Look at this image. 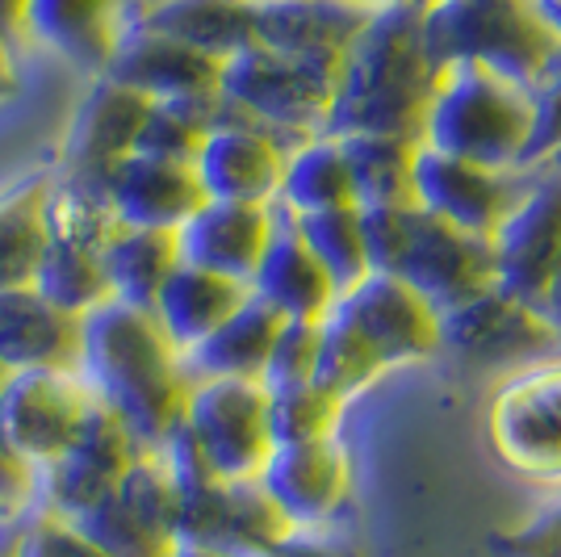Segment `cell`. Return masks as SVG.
Wrapping results in <instances>:
<instances>
[{"label": "cell", "instance_id": "6da1fadb", "mask_svg": "<svg viewBox=\"0 0 561 557\" xmlns=\"http://www.w3.org/2000/svg\"><path fill=\"white\" fill-rule=\"evenodd\" d=\"M80 382L142 444L160 448L185 416L188 373L151 310L105 298L80 319Z\"/></svg>", "mask_w": 561, "mask_h": 557}, {"label": "cell", "instance_id": "7a4b0ae2", "mask_svg": "<svg viewBox=\"0 0 561 557\" xmlns=\"http://www.w3.org/2000/svg\"><path fill=\"white\" fill-rule=\"evenodd\" d=\"M423 0L381 4L356 34L335 84L328 135H402L420 143L436 71L423 55Z\"/></svg>", "mask_w": 561, "mask_h": 557}, {"label": "cell", "instance_id": "3957f363", "mask_svg": "<svg viewBox=\"0 0 561 557\" xmlns=\"http://www.w3.org/2000/svg\"><path fill=\"white\" fill-rule=\"evenodd\" d=\"M528 135L533 105L524 84L473 64L436 71L420 126L423 147L499 172H524Z\"/></svg>", "mask_w": 561, "mask_h": 557}, {"label": "cell", "instance_id": "277c9868", "mask_svg": "<svg viewBox=\"0 0 561 557\" xmlns=\"http://www.w3.org/2000/svg\"><path fill=\"white\" fill-rule=\"evenodd\" d=\"M344 59H302L268 47H243L222 59L218 93L234 117L264 126L285 147L328 135Z\"/></svg>", "mask_w": 561, "mask_h": 557}, {"label": "cell", "instance_id": "5b68a950", "mask_svg": "<svg viewBox=\"0 0 561 557\" xmlns=\"http://www.w3.org/2000/svg\"><path fill=\"white\" fill-rule=\"evenodd\" d=\"M420 30L432 71L473 64L524 89L558 47L528 0H423Z\"/></svg>", "mask_w": 561, "mask_h": 557}, {"label": "cell", "instance_id": "8992f818", "mask_svg": "<svg viewBox=\"0 0 561 557\" xmlns=\"http://www.w3.org/2000/svg\"><path fill=\"white\" fill-rule=\"evenodd\" d=\"M486 432L512 474L561 490V356L507 373L491 398Z\"/></svg>", "mask_w": 561, "mask_h": 557}, {"label": "cell", "instance_id": "52a82bcc", "mask_svg": "<svg viewBox=\"0 0 561 557\" xmlns=\"http://www.w3.org/2000/svg\"><path fill=\"white\" fill-rule=\"evenodd\" d=\"M494 285L545 315L561 273V168L540 163L524 168V189L512 214L491 235Z\"/></svg>", "mask_w": 561, "mask_h": 557}, {"label": "cell", "instance_id": "ba28073f", "mask_svg": "<svg viewBox=\"0 0 561 557\" xmlns=\"http://www.w3.org/2000/svg\"><path fill=\"white\" fill-rule=\"evenodd\" d=\"M193 444L222 482H252L273 453L268 436V390L260 382L202 377L188 382L185 416Z\"/></svg>", "mask_w": 561, "mask_h": 557}, {"label": "cell", "instance_id": "9c48e42d", "mask_svg": "<svg viewBox=\"0 0 561 557\" xmlns=\"http://www.w3.org/2000/svg\"><path fill=\"white\" fill-rule=\"evenodd\" d=\"M561 336L540 310L507 298L499 285L440 310V352L478 370H524L558 356Z\"/></svg>", "mask_w": 561, "mask_h": 557}, {"label": "cell", "instance_id": "30bf717a", "mask_svg": "<svg viewBox=\"0 0 561 557\" xmlns=\"http://www.w3.org/2000/svg\"><path fill=\"white\" fill-rule=\"evenodd\" d=\"M181 487L160 453H139L122 487L76 524L110 557H168L176 545Z\"/></svg>", "mask_w": 561, "mask_h": 557}, {"label": "cell", "instance_id": "8fae6325", "mask_svg": "<svg viewBox=\"0 0 561 557\" xmlns=\"http://www.w3.org/2000/svg\"><path fill=\"white\" fill-rule=\"evenodd\" d=\"M147 453L114 411H105L93 398L89 416L80 423V432L55 462L38 474V508L80 520L93 508H101L126 478V469Z\"/></svg>", "mask_w": 561, "mask_h": 557}, {"label": "cell", "instance_id": "7c38bea8", "mask_svg": "<svg viewBox=\"0 0 561 557\" xmlns=\"http://www.w3.org/2000/svg\"><path fill=\"white\" fill-rule=\"evenodd\" d=\"M89 407H93V395L80 382V373H9L0 386V441L43 474L80 432Z\"/></svg>", "mask_w": 561, "mask_h": 557}, {"label": "cell", "instance_id": "4fadbf2b", "mask_svg": "<svg viewBox=\"0 0 561 557\" xmlns=\"http://www.w3.org/2000/svg\"><path fill=\"white\" fill-rule=\"evenodd\" d=\"M289 533H294L289 520L280 515L256 478L252 482L206 478V482L181 487L176 541L222 549L234 557H264Z\"/></svg>", "mask_w": 561, "mask_h": 557}, {"label": "cell", "instance_id": "5bb4252c", "mask_svg": "<svg viewBox=\"0 0 561 557\" xmlns=\"http://www.w3.org/2000/svg\"><path fill=\"white\" fill-rule=\"evenodd\" d=\"M335 315L360 331V340L377 352L381 370L423 365L440 356V310L398 277L369 273L348 294H340Z\"/></svg>", "mask_w": 561, "mask_h": 557}, {"label": "cell", "instance_id": "9a60e30c", "mask_svg": "<svg viewBox=\"0 0 561 557\" xmlns=\"http://www.w3.org/2000/svg\"><path fill=\"white\" fill-rule=\"evenodd\" d=\"M524 189V172H499L482 163L457 160L432 147H415V202L411 206L440 218L448 227L491 239L512 214Z\"/></svg>", "mask_w": 561, "mask_h": 557}, {"label": "cell", "instance_id": "2e32d148", "mask_svg": "<svg viewBox=\"0 0 561 557\" xmlns=\"http://www.w3.org/2000/svg\"><path fill=\"white\" fill-rule=\"evenodd\" d=\"M289 520V528L323 533L352 499V457L340 436L310 444H277L256 478Z\"/></svg>", "mask_w": 561, "mask_h": 557}, {"label": "cell", "instance_id": "e0dca14e", "mask_svg": "<svg viewBox=\"0 0 561 557\" xmlns=\"http://www.w3.org/2000/svg\"><path fill=\"white\" fill-rule=\"evenodd\" d=\"M394 277L402 285H411L436 310H448V306L466 303V298L494 285L491 239L457 231L440 218L415 209Z\"/></svg>", "mask_w": 561, "mask_h": 557}, {"label": "cell", "instance_id": "ac0fdd59", "mask_svg": "<svg viewBox=\"0 0 561 557\" xmlns=\"http://www.w3.org/2000/svg\"><path fill=\"white\" fill-rule=\"evenodd\" d=\"M101 76L147 96V101H185V96L218 93L222 59H210V55L142 25L139 18H130L122 25Z\"/></svg>", "mask_w": 561, "mask_h": 557}, {"label": "cell", "instance_id": "d6986e66", "mask_svg": "<svg viewBox=\"0 0 561 557\" xmlns=\"http://www.w3.org/2000/svg\"><path fill=\"white\" fill-rule=\"evenodd\" d=\"M285 143L268 135L264 126H252L243 117H231L214 126L193 156V172L202 181V193L210 202H256L273 206L285 172Z\"/></svg>", "mask_w": 561, "mask_h": 557}, {"label": "cell", "instance_id": "ffe728a7", "mask_svg": "<svg viewBox=\"0 0 561 557\" xmlns=\"http://www.w3.org/2000/svg\"><path fill=\"white\" fill-rule=\"evenodd\" d=\"M147 105V96L96 76L64 139V177L96 189L105 185V177L135 151Z\"/></svg>", "mask_w": 561, "mask_h": 557}, {"label": "cell", "instance_id": "44dd1931", "mask_svg": "<svg viewBox=\"0 0 561 557\" xmlns=\"http://www.w3.org/2000/svg\"><path fill=\"white\" fill-rule=\"evenodd\" d=\"M101 189L122 227H151V231H181L188 214L206 202L193 163L160 160L142 151H130Z\"/></svg>", "mask_w": 561, "mask_h": 557}, {"label": "cell", "instance_id": "7402d4cb", "mask_svg": "<svg viewBox=\"0 0 561 557\" xmlns=\"http://www.w3.org/2000/svg\"><path fill=\"white\" fill-rule=\"evenodd\" d=\"M277 223V209L256 202H202L176 231V248L185 264L210 269L218 277L252 281L260 255L268 248V235Z\"/></svg>", "mask_w": 561, "mask_h": 557}, {"label": "cell", "instance_id": "603a6c76", "mask_svg": "<svg viewBox=\"0 0 561 557\" xmlns=\"http://www.w3.org/2000/svg\"><path fill=\"white\" fill-rule=\"evenodd\" d=\"M248 289H252L264 306H273L280 319H302V323H323L331 310H335V303H340L335 281H331L328 273H323V264L310 255V248L302 243V235H298L294 218H289L285 209H277L268 248L260 255Z\"/></svg>", "mask_w": 561, "mask_h": 557}, {"label": "cell", "instance_id": "cb8c5ba5", "mask_svg": "<svg viewBox=\"0 0 561 557\" xmlns=\"http://www.w3.org/2000/svg\"><path fill=\"white\" fill-rule=\"evenodd\" d=\"M374 18L365 0H260L256 47L302 59H344Z\"/></svg>", "mask_w": 561, "mask_h": 557}, {"label": "cell", "instance_id": "d4e9b609", "mask_svg": "<svg viewBox=\"0 0 561 557\" xmlns=\"http://www.w3.org/2000/svg\"><path fill=\"white\" fill-rule=\"evenodd\" d=\"M0 365L80 373V315L47 303L34 285L0 289Z\"/></svg>", "mask_w": 561, "mask_h": 557}, {"label": "cell", "instance_id": "484cf974", "mask_svg": "<svg viewBox=\"0 0 561 557\" xmlns=\"http://www.w3.org/2000/svg\"><path fill=\"white\" fill-rule=\"evenodd\" d=\"M122 0H30L25 30L76 68L101 76L122 34Z\"/></svg>", "mask_w": 561, "mask_h": 557}, {"label": "cell", "instance_id": "4316f807", "mask_svg": "<svg viewBox=\"0 0 561 557\" xmlns=\"http://www.w3.org/2000/svg\"><path fill=\"white\" fill-rule=\"evenodd\" d=\"M248 294H252V289H248L243 281L218 277L210 269H197V264H185V260H181V264L168 273L164 289H160V298L151 306V315H156V323L164 327L172 349L185 356V352L197 349L222 319H231Z\"/></svg>", "mask_w": 561, "mask_h": 557}, {"label": "cell", "instance_id": "83f0119b", "mask_svg": "<svg viewBox=\"0 0 561 557\" xmlns=\"http://www.w3.org/2000/svg\"><path fill=\"white\" fill-rule=\"evenodd\" d=\"M280 323H285V319H280L273 306H264L256 294H248L231 319H222L197 349H188L185 356H181L188 382H202V377L260 382Z\"/></svg>", "mask_w": 561, "mask_h": 557}, {"label": "cell", "instance_id": "f1b7e54d", "mask_svg": "<svg viewBox=\"0 0 561 557\" xmlns=\"http://www.w3.org/2000/svg\"><path fill=\"white\" fill-rule=\"evenodd\" d=\"M139 22L210 59H231L234 50L256 43L252 0H156L142 9Z\"/></svg>", "mask_w": 561, "mask_h": 557}, {"label": "cell", "instance_id": "f546056e", "mask_svg": "<svg viewBox=\"0 0 561 557\" xmlns=\"http://www.w3.org/2000/svg\"><path fill=\"white\" fill-rule=\"evenodd\" d=\"M101 264H105V277H110V298L151 310L160 289H164L168 273L181 264L176 231L117 227L101 248Z\"/></svg>", "mask_w": 561, "mask_h": 557}, {"label": "cell", "instance_id": "4dcf8cb0", "mask_svg": "<svg viewBox=\"0 0 561 557\" xmlns=\"http://www.w3.org/2000/svg\"><path fill=\"white\" fill-rule=\"evenodd\" d=\"M277 209L302 218V214H319V209L356 206L352 202V177L344 147L335 135H314V139L294 143L285 151V172H280Z\"/></svg>", "mask_w": 561, "mask_h": 557}, {"label": "cell", "instance_id": "1f68e13d", "mask_svg": "<svg viewBox=\"0 0 561 557\" xmlns=\"http://www.w3.org/2000/svg\"><path fill=\"white\" fill-rule=\"evenodd\" d=\"M356 206L415 202V139L402 135H340Z\"/></svg>", "mask_w": 561, "mask_h": 557}, {"label": "cell", "instance_id": "d6a6232c", "mask_svg": "<svg viewBox=\"0 0 561 557\" xmlns=\"http://www.w3.org/2000/svg\"><path fill=\"white\" fill-rule=\"evenodd\" d=\"M47 189L50 181L38 177V181H25L0 197V289L34 285V273L50 243L47 218H43Z\"/></svg>", "mask_w": 561, "mask_h": 557}, {"label": "cell", "instance_id": "836d02e7", "mask_svg": "<svg viewBox=\"0 0 561 557\" xmlns=\"http://www.w3.org/2000/svg\"><path fill=\"white\" fill-rule=\"evenodd\" d=\"M34 289L55 303L68 315H89L93 306H101L110 298V277H105V264L96 248H80V243H59L50 239L43 264L34 273Z\"/></svg>", "mask_w": 561, "mask_h": 557}, {"label": "cell", "instance_id": "e575fe53", "mask_svg": "<svg viewBox=\"0 0 561 557\" xmlns=\"http://www.w3.org/2000/svg\"><path fill=\"white\" fill-rule=\"evenodd\" d=\"M294 218V214H289ZM294 227L302 235V243L310 248V255L323 264V273L335 281L340 294H348L352 285L369 277L365 264V243H360V214L356 206H335L319 209V214H302L294 218Z\"/></svg>", "mask_w": 561, "mask_h": 557}, {"label": "cell", "instance_id": "d590c367", "mask_svg": "<svg viewBox=\"0 0 561 557\" xmlns=\"http://www.w3.org/2000/svg\"><path fill=\"white\" fill-rule=\"evenodd\" d=\"M377 352L360 340V331L344 323L335 310L319 323V356H314V386H323L340 402L360 398L381 377Z\"/></svg>", "mask_w": 561, "mask_h": 557}, {"label": "cell", "instance_id": "8d00e7d4", "mask_svg": "<svg viewBox=\"0 0 561 557\" xmlns=\"http://www.w3.org/2000/svg\"><path fill=\"white\" fill-rule=\"evenodd\" d=\"M344 416H348V402H340L314 382L268 390V436H273V448L277 444L331 441V436H340Z\"/></svg>", "mask_w": 561, "mask_h": 557}, {"label": "cell", "instance_id": "74e56055", "mask_svg": "<svg viewBox=\"0 0 561 557\" xmlns=\"http://www.w3.org/2000/svg\"><path fill=\"white\" fill-rule=\"evenodd\" d=\"M43 218H47V235L59 239V243H80V248H105V239L122 227L114 218V209L105 202V189L84 185V181H50L47 189V206H43Z\"/></svg>", "mask_w": 561, "mask_h": 557}, {"label": "cell", "instance_id": "f35d334b", "mask_svg": "<svg viewBox=\"0 0 561 557\" xmlns=\"http://www.w3.org/2000/svg\"><path fill=\"white\" fill-rule=\"evenodd\" d=\"M13 554L18 557H110L76 520L55 515L47 508L25 511L13 528Z\"/></svg>", "mask_w": 561, "mask_h": 557}, {"label": "cell", "instance_id": "ab89813d", "mask_svg": "<svg viewBox=\"0 0 561 557\" xmlns=\"http://www.w3.org/2000/svg\"><path fill=\"white\" fill-rule=\"evenodd\" d=\"M528 105H533V135H528L524 168H540L561 151V47L549 50L545 68L528 84Z\"/></svg>", "mask_w": 561, "mask_h": 557}, {"label": "cell", "instance_id": "60d3db41", "mask_svg": "<svg viewBox=\"0 0 561 557\" xmlns=\"http://www.w3.org/2000/svg\"><path fill=\"white\" fill-rule=\"evenodd\" d=\"M314 356H319V323L285 319L268 352V365L260 386L264 390H285V386H306L314 382Z\"/></svg>", "mask_w": 561, "mask_h": 557}, {"label": "cell", "instance_id": "b9f144b4", "mask_svg": "<svg viewBox=\"0 0 561 557\" xmlns=\"http://www.w3.org/2000/svg\"><path fill=\"white\" fill-rule=\"evenodd\" d=\"M360 214V243H365V264L369 273L394 277L407 235H411V214L415 206H356Z\"/></svg>", "mask_w": 561, "mask_h": 557}, {"label": "cell", "instance_id": "7bdbcfd3", "mask_svg": "<svg viewBox=\"0 0 561 557\" xmlns=\"http://www.w3.org/2000/svg\"><path fill=\"white\" fill-rule=\"evenodd\" d=\"M499 557H561V490L545 508L512 533L494 536Z\"/></svg>", "mask_w": 561, "mask_h": 557}, {"label": "cell", "instance_id": "ee69618b", "mask_svg": "<svg viewBox=\"0 0 561 557\" xmlns=\"http://www.w3.org/2000/svg\"><path fill=\"white\" fill-rule=\"evenodd\" d=\"M0 508L9 515H25L38 508V469L25 465L4 441H0Z\"/></svg>", "mask_w": 561, "mask_h": 557}, {"label": "cell", "instance_id": "f6af8a7d", "mask_svg": "<svg viewBox=\"0 0 561 557\" xmlns=\"http://www.w3.org/2000/svg\"><path fill=\"white\" fill-rule=\"evenodd\" d=\"M264 557H352V549L340 545V541H331L328 528H323V533H302V528H294V533L285 536V541H277Z\"/></svg>", "mask_w": 561, "mask_h": 557}, {"label": "cell", "instance_id": "bcb514c9", "mask_svg": "<svg viewBox=\"0 0 561 557\" xmlns=\"http://www.w3.org/2000/svg\"><path fill=\"white\" fill-rule=\"evenodd\" d=\"M528 9L537 13V22L545 25V34L561 47V0H528Z\"/></svg>", "mask_w": 561, "mask_h": 557}, {"label": "cell", "instance_id": "7dc6e473", "mask_svg": "<svg viewBox=\"0 0 561 557\" xmlns=\"http://www.w3.org/2000/svg\"><path fill=\"white\" fill-rule=\"evenodd\" d=\"M25 4H30V0H0V34H4V38L25 30Z\"/></svg>", "mask_w": 561, "mask_h": 557}, {"label": "cell", "instance_id": "c3c4849f", "mask_svg": "<svg viewBox=\"0 0 561 557\" xmlns=\"http://www.w3.org/2000/svg\"><path fill=\"white\" fill-rule=\"evenodd\" d=\"M18 89V71H13V55H9V38L0 34V101L13 96Z\"/></svg>", "mask_w": 561, "mask_h": 557}, {"label": "cell", "instance_id": "681fc988", "mask_svg": "<svg viewBox=\"0 0 561 557\" xmlns=\"http://www.w3.org/2000/svg\"><path fill=\"white\" fill-rule=\"evenodd\" d=\"M168 557H234V554H222V549H206V545H188V541H176Z\"/></svg>", "mask_w": 561, "mask_h": 557}, {"label": "cell", "instance_id": "f907efd6", "mask_svg": "<svg viewBox=\"0 0 561 557\" xmlns=\"http://www.w3.org/2000/svg\"><path fill=\"white\" fill-rule=\"evenodd\" d=\"M545 319L558 327V336H561V273H558V281H553V294H549V303H545Z\"/></svg>", "mask_w": 561, "mask_h": 557}, {"label": "cell", "instance_id": "816d5d0a", "mask_svg": "<svg viewBox=\"0 0 561 557\" xmlns=\"http://www.w3.org/2000/svg\"><path fill=\"white\" fill-rule=\"evenodd\" d=\"M13 528H18V520L9 528H0V557H18L13 554Z\"/></svg>", "mask_w": 561, "mask_h": 557}, {"label": "cell", "instance_id": "f5cc1de1", "mask_svg": "<svg viewBox=\"0 0 561 557\" xmlns=\"http://www.w3.org/2000/svg\"><path fill=\"white\" fill-rule=\"evenodd\" d=\"M13 520H22V515H9V511L0 508V528H4V524H13Z\"/></svg>", "mask_w": 561, "mask_h": 557}, {"label": "cell", "instance_id": "db71d44e", "mask_svg": "<svg viewBox=\"0 0 561 557\" xmlns=\"http://www.w3.org/2000/svg\"><path fill=\"white\" fill-rule=\"evenodd\" d=\"M365 4H374V9H381V4H398V0H365Z\"/></svg>", "mask_w": 561, "mask_h": 557}, {"label": "cell", "instance_id": "11a10c76", "mask_svg": "<svg viewBox=\"0 0 561 557\" xmlns=\"http://www.w3.org/2000/svg\"><path fill=\"white\" fill-rule=\"evenodd\" d=\"M4 377H9V370H4V365H0V386H4Z\"/></svg>", "mask_w": 561, "mask_h": 557}, {"label": "cell", "instance_id": "9f6ffc18", "mask_svg": "<svg viewBox=\"0 0 561 557\" xmlns=\"http://www.w3.org/2000/svg\"><path fill=\"white\" fill-rule=\"evenodd\" d=\"M549 163H558V168H561V151H558V156H553V160H549Z\"/></svg>", "mask_w": 561, "mask_h": 557}, {"label": "cell", "instance_id": "6f0895ef", "mask_svg": "<svg viewBox=\"0 0 561 557\" xmlns=\"http://www.w3.org/2000/svg\"><path fill=\"white\" fill-rule=\"evenodd\" d=\"M252 4H260V0H252Z\"/></svg>", "mask_w": 561, "mask_h": 557}, {"label": "cell", "instance_id": "680465c9", "mask_svg": "<svg viewBox=\"0 0 561 557\" xmlns=\"http://www.w3.org/2000/svg\"><path fill=\"white\" fill-rule=\"evenodd\" d=\"M4 528H9V524H4Z\"/></svg>", "mask_w": 561, "mask_h": 557}]
</instances>
